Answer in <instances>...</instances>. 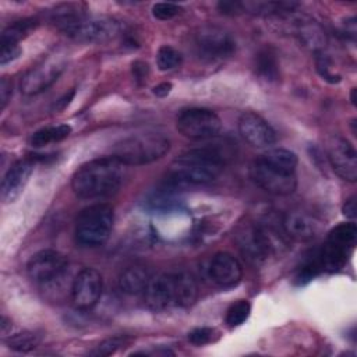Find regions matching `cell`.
Returning <instances> with one entry per match:
<instances>
[{"label":"cell","instance_id":"cell-16","mask_svg":"<svg viewBox=\"0 0 357 357\" xmlns=\"http://www.w3.org/2000/svg\"><path fill=\"white\" fill-rule=\"evenodd\" d=\"M208 278L219 287H233L243 276L241 264L229 252H216L206 266Z\"/></svg>","mask_w":357,"mask_h":357},{"label":"cell","instance_id":"cell-33","mask_svg":"<svg viewBox=\"0 0 357 357\" xmlns=\"http://www.w3.org/2000/svg\"><path fill=\"white\" fill-rule=\"evenodd\" d=\"M213 333H215V329H212V328H206V326L195 328V329H192V331L188 333V340H190L192 344L202 346V344H206V343L212 342Z\"/></svg>","mask_w":357,"mask_h":357},{"label":"cell","instance_id":"cell-40","mask_svg":"<svg viewBox=\"0 0 357 357\" xmlns=\"http://www.w3.org/2000/svg\"><path fill=\"white\" fill-rule=\"evenodd\" d=\"M1 335H7L8 329H11V321H8L7 317H1Z\"/></svg>","mask_w":357,"mask_h":357},{"label":"cell","instance_id":"cell-8","mask_svg":"<svg viewBox=\"0 0 357 357\" xmlns=\"http://www.w3.org/2000/svg\"><path fill=\"white\" fill-rule=\"evenodd\" d=\"M250 177L258 187L273 195H289L297 187V176L294 172L275 166L261 156L251 163Z\"/></svg>","mask_w":357,"mask_h":357},{"label":"cell","instance_id":"cell-24","mask_svg":"<svg viewBox=\"0 0 357 357\" xmlns=\"http://www.w3.org/2000/svg\"><path fill=\"white\" fill-rule=\"evenodd\" d=\"M71 134V127L68 124H59L40 128L31 135V145L33 148H42L52 142H59Z\"/></svg>","mask_w":357,"mask_h":357},{"label":"cell","instance_id":"cell-9","mask_svg":"<svg viewBox=\"0 0 357 357\" xmlns=\"http://www.w3.org/2000/svg\"><path fill=\"white\" fill-rule=\"evenodd\" d=\"M177 130L191 139H206L218 135L222 130L220 117L211 109L190 107L177 114Z\"/></svg>","mask_w":357,"mask_h":357},{"label":"cell","instance_id":"cell-14","mask_svg":"<svg viewBox=\"0 0 357 357\" xmlns=\"http://www.w3.org/2000/svg\"><path fill=\"white\" fill-rule=\"evenodd\" d=\"M103 291L102 275L93 268L81 269L71 284V301L79 311L93 308Z\"/></svg>","mask_w":357,"mask_h":357},{"label":"cell","instance_id":"cell-5","mask_svg":"<svg viewBox=\"0 0 357 357\" xmlns=\"http://www.w3.org/2000/svg\"><path fill=\"white\" fill-rule=\"evenodd\" d=\"M114 223L113 208L93 204L84 208L75 220V240L84 247H99L110 237Z\"/></svg>","mask_w":357,"mask_h":357},{"label":"cell","instance_id":"cell-21","mask_svg":"<svg viewBox=\"0 0 357 357\" xmlns=\"http://www.w3.org/2000/svg\"><path fill=\"white\" fill-rule=\"evenodd\" d=\"M151 279L152 276L148 268L139 264H134L121 271L117 283H119V289L123 293L128 296H138L145 293Z\"/></svg>","mask_w":357,"mask_h":357},{"label":"cell","instance_id":"cell-26","mask_svg":"<svg viewBox=\"0 0 357 357\" xmlns=\"http://www.w3.org/2000/svg\"><path fill=\"white\" fill-rule=\"evenodd\" d=\"M40 339L42 337L39 333L31 332V331H24V332H18V333L10 336L7 339V344L11 350L26 353V351L33 350L40 343Z\"/></svg>","mask_w":357,"mask_h":357},{"label":"cell","instance_id":"cell-22","mask_svg":"<svg viewBox=\"0 0 357 357\" xmlns=\"http://www.w3.org/2000/svg\"><path fill=\"white\" fill-rule=\"evenodd\" d=\"M296 35L298 36L301 45L307 49L315 53L324 52L326 45V33L317 21L311 18L300 20L296 25Z\"/></svg>","mask_w":357,"mask_h":357},{"label":"cell","instance_id":"cell-34","mask_svg":"<svg viewBox=\"0 0 357 357\" xmlns=\"http://www.w3.org/2000/svg\"><path fill=\"white\" fill-rule=\"evenodd\" d=\"M123 343H124L123 337L107 339V340L102 342L95 350H92L91 354H93V356H109V354H113Z\"/></svg>","mask_w":357,"mask_h":357},{"label":"cell","instance_id":"cell-6","mask_svg":"<svg viewBox=\"0 0 357 357\" xmlns=\"http://www.w3.org/2000/svg\"><path fill=\"white\" fill-rule=\"evenodd\" d=\"M356 223L347 222L333 227L328 233L324 245L317 251L322 271L336 272L342 269L347 261V257L356 245Z\"/></svg>","mask_w":357,"mask_h":357},{"label":"cell","instance_id":"cell-35","mask_svg":"<svg viewBox=\"0 0 357 357\" xmlns=\"http://www.w3.org/2000/svg\"><path fill=\"white\" fill-rule=\"evenodd\" d=\"M13 95V85L11 81L7 77H3L0 81V109L4 110L7 106L8 100L11 99Z\"/></svg>","mask_w":357,"mask_h":357},{"label":"cell","instance_id":"cell-38","mask_svg":"<svg viewBox=\"0 0 357 357\" xmlns=\"http://www.w3.org/2000/svg\"><path fill=\"white\" fill-rule=\"evenodd\" d=\"M170 91H172V84H170V82H162V84L156 85L152 92H153L156 96H159V98H165V96L169 95Z\"/></svg>","mask_w":357,"mask_h":357},{"label":"cell","instance_id":"cell-39","mask_svg":"<svg viewBox=\"0 0 357 357\" xmlns=\"http://www.w3.org/2000/svg\"><path fill=\"white\" fill-rule=\"evenodd\" d=\"M73 96H74V91H71L68 95H66L64 98H61L59 102H57V109H64L68 103H70V100L73 99Z\"/></svg>","mask_w":357,"mask_h":357},{"label":"cell","instance_id":"cell-25","mask_svg":"<svg viewBox=\"0 0 357 357\" xmlns=\"http://www.w3.org/2000/svg\"><path fill=\"white\" fill-rule=\"evenodd\" d=\"M262 159H265L266 162L279 166L284 170L289 172H294L296 173V167H297V155L294 152H291L290 149H284V148H272L268 149L266 152H264L261 155Z\"/></svg>","mask_w":357,"mask_h":357},{"label":"cell","instance_id":"cell-27","mask_svg":"<svg viewBox=\"0 0 357 357\" xmlns=\"http://www.w3.org/2000/svg\"><path fill=\"white\" fill-rule=\"evenodd\" d=\"M36 26L33 20H21L10 24L1 33L0 42H14L18 43L24 36H26Z\"/></svg>","mask_w":357,"mask_h":357},{"label":"cell","instance_id":"cell-29","mask_svg":"<svg viewBox=\"0 0 357 357\" xmlns=\"http://www.w3.org/2000/svg\"><path fill=\"white\" fill-rule=\"evenodd\" d=\"M250 312L251 304L247 300H237L226 311V324L229 326H238L247 321Z\"/></svg>","mask_w":357,"mask_h":357},{"label":"cell","instance_id":"cell-7","mask_svg":"<svg viewBox=\"0 0 357 357\" xmlns=\"http://www.w3.org/2000/svg\"><path fill=\"white\" fill-rule=\"evenodd\" d=\"M66 66L67 60L63 53L47 54L22 75L20 82L21 92L26 96H33L46 91L59 79Z\"/></svg>","mask_w":357,"mask_h":357},{"label":"cell","instance_id":"cell-11","mask_svg":"<svg viewBox=\"0 0 357 357\" xmlns=\"http://www.w3.org/2000/svg\"><path fill=\"white\" fill-rule=\"evenodd\" d=\"M67 258L56 250H42L33 254L26 264L29 279L40 286L49 287L61 280L67 272Z\"/></svg>","mask_w":357,"mask_h":357},{"label":"cell","instance_id":"cell-4","mask_svg":"<svg viewBox=\"0 0 357 357\" xmlns=\"http://www.w3.org/2000/svg\"><path fill=\"white\" fill-rule=\"evenodd\" d=\"M170 149V139L156 131L132 134L116 142L112 156L126 166H141L163 158Z\"/></svg>","mask_w":357,"mask_h":357},{"label":"cell","instance_id":"cell-10","mask_svg":"<svg viewBox=\"0 0 357 357\" xmlns=\"http://www.w3.org/2000/svg\"><path fill=\"white\" fill-rule=\"evenodd\" d=\"M197 53L201 59L216 61L229 59L236 52V40L230 32L220 26H201L194 38Z\"/></svg>","mask_w":357,"mask_h":357},{"label":"cell","instance_id":"cell-13","mask_svg":"<svg viewBox=\"0 0 357 357\" xmlns=\"http://www.w3.org/2000/svg\"><path fill=\"white\" fill-rule=\"evenodd\" d=\"M326 158L333 172L346 181L357 178V153L349 139L340 135H331L325 144Z\"/></svg>","mask_w":357,"mask_h":357},{"label":"cell","instance_id":"cell-12","mask_svg":"<svg viewBox=\"0 0 357 357\" xmlns=\"http://www.w3.org/2000/svg\"><path fill=\"white\" fill-rule=\"evenodd\" d=\"M121 32L123 26L120 21H117L116 18L105 15H86L82 20H79L71 29H68L66 35L79 42L102 43L116 39L121 35Z\"/></svg>","mask_w":357,"mask_h":357},{"label":"cell","instance_id":"cell-32","mask_svg":"<svg viewBox=\"0 0 357 357\" xmlns=\"http://www.w3.org/2000/svg\"><path fill=\"white\" fill-rule=\"evenodd\" d=\"M21 54V47L14 42H0V64L6 66Z\"/></svg>","mask_w":357,"mask_h":357},{"label":"cell","instance_id":"cell-31","mask_svg":"<svg viewBox=\"0 0 357 357\" xmlns=\"http://www.w3.org/2000/svg\"><path fill=\"white\" fill-rule=\"evenodd\" d=\"M183 11V8L176 3H156L152 6V15L160 21H167L174 18Z\"/></svg>","mask_w":357,"mask_h":357},{"label":"cell","instance_id":"cell-28","mask_svg":"<svg viewBox=\"0 0 357 357\" xmlns=\"http://www.w3.org/2000/svg\"><path fill=\"white\" fill-rule=\"evenodd\" d=\"M181 53L170 45H163L158 49L156 64L160 71H167L178 67L181 64Z\"/></svg>","mask_w":357,"mask_h":357},{"label":"cell","instance_id":"cell-36","mask_svg":"<svg viewBox=\"0 0 357 357\" xmlns=\"http://www.w3.org/2000/svg\"><path fill=\"white\" fill-rule=\"evenodd\" d=\"M342 211H343V215L346 218H349V219H354L356 218L357 208H356V197L354 195H351L350 198L346 199V202L343 204Z\"/></svg>","mask_w":357,"mask_h":357},{"label":"cell","instance_id":"cell-17","mask_svg":"<svg viewBox=\"0 0 357 357\" xmlns=\"http://www.w3.org/2000/svg\"><path fill=\"white\" fill-rule=\"evenodd\" d=\"M282 227L289 238L297 241H310L318 234L321 222L305 211L293 209L284 213Z\"/></svg>","mask_w":357,"mask_h":357},{"label":"cell","instance_id":"cell-15","mask_svg":"<svg viewBox=\"0 0 357 357\" xmlns=\"http://www.w3.org/2000/svg\"><path fill=\"white\" fill-rule=\"evenodd\" d=\"M238 131L244 141L255 148H269L276 141L272 126L254 112H245L240 116Z\"/></svg>","mask_w":357,"mask_h":357},{"label":"cell","instance_id":"cell-2","mask_svg":"<svg viewBox=\"0 0 357 357\" xmlns=\"http://www.w3.org/2000/svg\"><path fill=\"white\" fill-rule=\"evenodd\" d=\"M225 158L216 148L202 146L177 156L169 166V177L176 183L205 184L219 177Z\"/></svg>","mask_w":357,"mask_h":357},{"label":"cell","instance_id":"cell-18","mask_svg":"<svg viewBox=\"0 0 357 357\" xmlns=\"http://www.w3.org/2000/svg\"><path fill=\"white\" fill-rule=\"evenodd\" d=\"M33 172V159H21L15 162L1 180V201L4 204L14 202L24 191Z\"/></svg>","mask_w":357,"mask_h":357},{"label":"cell","instance_id":"cell-3","mask_svg":"<svg viewBox=\"0 0 357 357\" xmlns=\"http://www.w3.org/2000/svg\"><path fill=\"white\" fill-rule=\"evenodd\" d=\"M284 230L279 231L271 223L245 222L238 225L234 240L243 257L252 265H261L287 247Z\"/></svg>","mask_w":357,"mask_h":357},{"label":"cell","instance_id":"cell-20","mask_svg":"<svg viewBox=\"0 0 357 357\" xmlns=\"http://www.w3.org/2000/svg\"><path fill=\"white\" fill-rule=\"evenodd\" d=\"M172 296L173 307L187 308L198 297V284L194 276L185 271L172 272Z\"/></svg>","mask_w":357,"mask_h":357},{"label":"cell","instance_id":"cell-23","mask_svg":"<svg viewBox=\"0 0 357 357\" xmlns=\"http://www.w3.org/2000/svg\"><path fill=\"white\" fill-rule=\"evenodd\" d=\"M255 73L261 79L266 82H275L279 79V75H280L279 63H278L276 53L272 49L265 47L257 53Z\"/></svg>","mask_w":357,"mask_h":357},{"label":"cell","instance_id":"cell-30","mask_svg":"<svg viewBox=\"0 0 357 357\" xmlns=\"http://www.w3.org/2000/svg\"><path fill=\"white\" fill-rule=\"evenodd\" d=\"M315 64H317V71L319 73V75L326 79L328 82L331 84H335V82H339L340 81V75L336 74L333 70H332V64H331V60L329 57L325 54V53H317V59H315Z\"/></svg>","mask_w":357,"mask_h":357},{"label":"cell","instance_id":"cell-19","mask_svg":"<svg viewBox=\"0 0 357 357\" xmlns=\"http://www.w3.org/2000/svg\"><path fill=\"white\" fill-rule=\"evenodd\" d=\"M144 298L146 305L153 311H163L172 308V272L152 276L144 293Z\"/></svg>","mask_w":357,"mask_h":357},{"label":"cell","instance_id":"cell-1","mask_svg":"<svg viewBox=\"0 0 357 357\" xmlns=\"http://www.w3.org/2000/svg\"><path fill=\"white\" fill-rule=\"evenodd\" d=\"M126 165L114 156L92 159L81 165L71 177L74 194L84 199L103 198L114 194L123 180Z\"/></svg>","mask_w":357,"mask_h":357},{"label":"cell","instance_id":"cell-37","mask_svg":"<svg viewBox=\"0 0 357 357\" xmlns=\"http://www.w3.org/2000/svg\"><path fill=\"white\" fill-rule=\"evenodd\" d=\"M132 74L137 79H144L148 75V64L142 61H135L132 64Z\"/></svg>","mask_w":357,"mask_h":357}]
</instances>
